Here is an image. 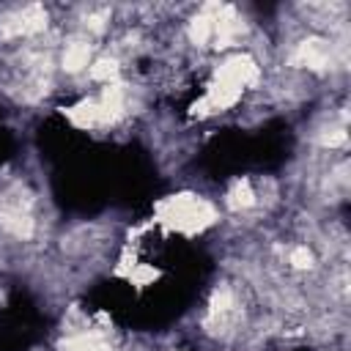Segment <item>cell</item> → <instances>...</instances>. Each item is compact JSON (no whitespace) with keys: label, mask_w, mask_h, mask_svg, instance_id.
<instances>
[{"label":"cell","mask_w":351,"mask_h":351,"mask_svg":"<svg viewBox=\"0 0 351 351\" xmlns=\"http://www.w3.org/2000/svg\"><path fill=\"white\" fill-rule=\"evenodd\" d=\"M217 77L225 80V82H230V85H236V88H247V85H255L258 82V66H255L252 58L236 55V58H230V60L222 63V69L217 71Z\"/></svg>","instance_id":"7a4b0ae2"},{"label":"cell","mask_w":351,"mask_h":351,"mask_svg":"<svg viewBox=\"0 0 351 351\" xmlns=\"http://www.w3.org/2000/svg\"><path fill=\"white\" fill-rule=\"evenodd\" d=\"M293 60L299 66H307V69H326L329 66V44L321 38H307L299 44Z\"/></svg>","instance_id":"277c9868"},{"label":"cell","mask_w":351,"mask_h":351,"mask_svg":"<svg viewBox=\"0 0 351 351\" xmlns=\"http://www.w3.org/2000/svg\"><path fill=\"white\" fill-rule=\"evenodd\" d=\"M162 217L173 225V228H181V230H200L203 225H208L214 219V211L206 200H197L192 195H178V197H170L165 206H162Z\"/></svg>","instance_id":"6da1fadb"},{"label":"cell","mask_w":351,"mask_h":351,"mask_svg":"<svg viewBox=\"0 0 351 351\" xmlns=\"http://www.w3.org/2000/svg\"><path fill=\"white\" fill-rule=\"evenodd\" d=\"M88 58H90V44L88 41H71L63 52V66H66V71H82L88 66Z\"/></svg>","instance_id":"8992f818"},{"label":"cell","mask_w":351,"mask_h":351,"mask_svg":"<svg viewBox=\"0 0 351 351\" xmlns=\"http://www.w3.org/2000/svg\"><path fill=\"white\" fill-rule=\"evenodd\" d=\"M189 38H192L197 47H203V44H208V41L214 38V16H211V8H206L203 14H197V16L189 22Z\"/></svg>","instance_id":"5b68a950"},{"label":"cell","mask_w":351,"mask_h":351,"mask_svg":"<svg viewBox=\"0 0 351 351\" xmlns=\"http://www.w3.org/2000/svg\"><path fill=\"white\" fill-rule=\"evenodd\" d=\"M44 25H47V14L38 5H27L3 22V33L5 36H27V33L44 30Z\"/></svg>","instance_id":"3957f363"},{"label":"cell","mask_w":351,"mask_h":351,"mask_svg":"<svg viewBox=\"0 0 351 351\" xmlns=\"http://www.w3.org/2000/svg\"><path fill=\"white\" fill-rule=\"evenodd\" d=\"M291 263H293L296 269H307V266L313 263V255H310V250H307V247H296V250L291 252Z\"/></svg>","instance_id":"30bf717a"},{"label":"cell","mask_w":351,"mask_h":351,"mask_svg":"<svg viewBox=\"0 0 351 351\" xmlns=\"http://www.w3.org/2000/svg\"><path fill=\"white\" fill-rule=\"evenodd\" d=\"M66 351H110V346L96 335H77L66 343Z\"/></svg>","instance_id":"ba28073f"},{"label":"cell","mask_w":351,"mask_h":351,"mask_svg":"<svg viewBox=\"0 0 351 351\" xmlns=\"http://www.w3.org/2000/svg\"><path fill=\"white\" fill-rule=\"evenodd\" d=\"M115 74H118V63L110 60V58H101V60H96L90 66V77L99 80V82H107L110 85V80H115Z\"/></svg>","instance_id":"9c48e42d"},{"label":"cell","mask_w":351,"mask_h":351,"mask_svg":"<svg viewBox=\"0 0 351 351\" xmlns=\"http://www.w3.org/2000/svg\"><path fill=\"white\" fill-rule=\"evenodd\" d=\"M252 200H255V192H252V186H250L247 181H239V184L228 192V206H230L233 211L252 206Z\"/></svg>","instance_id":"52a82bcc"}]
</instances>
